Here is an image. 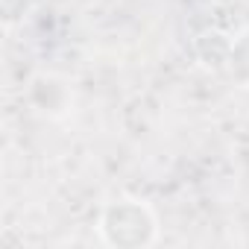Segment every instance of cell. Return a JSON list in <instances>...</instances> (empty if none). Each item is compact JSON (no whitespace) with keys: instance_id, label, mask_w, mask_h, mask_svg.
<instances>
[{"instance_id":"cell-1","label":"cell","mask_w":249,"mask_h":249,"mask_svg":"<svg viewBox=\"0 0 249 249\" xmlns=\"http://www.w3.org/2000/svg\"><path fill=\"white\" fill-rule=\"evenodd\" d=\"M100 231L108 246L120 243H153L156 240V214L141 199H114L103 217Z\"/></svg>"}]
</instances>
